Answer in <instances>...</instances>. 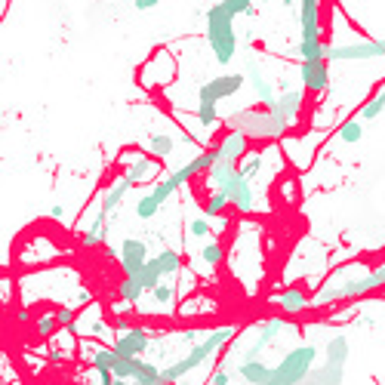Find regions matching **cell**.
I'll use <instances>...</instances> for the list:
<instances>
[{
	"label": "cell",
	"mask_w": 385,
	"mask_h": 385,
	"mask_svg": "<svg viewBox=\"0 0 385 385\" xmlns=\"http://www.w3.org/2000/svg\"><path fill=\"white\" fill-rule=\"evenodd\" d=\"M216 164V152L210 148V152H204V154H197L194 161H189L185 167H179V170H173L170 176H167L164 182H157L152 191H148L142 201L136 204V216L139 219H152L154 213H161V206L170 201V194L173 191H179L185 182H191L197 173H204V170H210V167Z\"/></svg>",
	"instance_id": "obj_1"
},
{
	"label": "cell",
	"mask_w": 385,
	"mask_h": 385,
	"mask_svg": "<svg viewBox=\"0 0 385 385\" xmlns=\"http://www.w3.org/2000/svg\"><path fill=\"white\" fill-rule=\"evenodd\" d=\"M247 83V74H219V78H210L197 90V124L204 130H213L216 120H219V102L228 96H238Z\"/></svg>",
	"instance_id": "obj_2"
},
{
	"label": "cell",
	"mask_w": 385,
	"mask_h": 385,
	"mask_svg": "<svg viewBox=\"0 0 385 385\" xmlns=\"http://www.w3.org/2000/svg\"><path fill=\"white\" fill-rule=\"evenodd\" d=\"M206 43L219 65H231L238 53V34H234V16L225 4H213L206 9Z\"/></svg>",
	"instance_id": "obj_3"
},
{
	"label": "cell",
	"mask_w": 385,
	"mask_h": 385,
	"mask_svg": "<svg viewBox=\"0 0 385 385\" xmlns=\"http://www.w3.org/2000/svg\"><path fill=\"white\" fill-rule=\"evenodd\" d=\"M379 287H385V262L376 271H370L367 278L342 280V284H324L315 293L312 305H330V302H342V299H361V296H367V293H373V290H379Z\"/></svg>",
	"instance_id": "obj_4"
},
{
	"label": "cell",
	"mask_w": 385,
	"mask_h": 385,
	"mask_svg": "<svg viewBox=\"0 0 385 385\" xmlns=\"http://www.w3.org/2000/svg\"><path fill=\"white\" fill-rule=\"evenodd\" d=\"M317 349L315 345H299L287 354L278 367H268V382L265 385H302L315 370Z\"/></svg>",
	"instance_id": "obj_5"
},
{
	"label": "cell",
	"mask_w": 385,
	"mask_h": 385,
	"mask_svg": "<svg viewBox=\"0 0 385 385\" xmlns=\"http://www.w3.org/2000/svg\"><path fill=\"white\" fill-rule=\"evenodd\" d=\"M234 336V327H222V330H216L210 339H204L201 345H194V349L185 354L182 361H176V364H170V367L164 370V385H173L176 379H182L185 373H191V370H197L201 367V364L210 358V354H216V349H219V345H225Z\"/></svg>",
	"instance_id": "obj_6"
},
{
	"label": "cell",
	"mask_w": 385,
	"mask_h": 385,
	"mask_svg": "<svg viewBox=\"0 0 385 385\" xmlns=\"http://www.w3.org/2000/svg\"><path fill=\"white\" fill-rule=\"evenodd\" d=\"M382 41H354V43H330L327 46V62H370L382 59Z\"/></svg>",
	"instance_id": "obj_7"
},
{
	"label": "cell",
	"mask_w": 385,
	"mask_h": 385,
	"mask_svg": "<svg viewBox=\"0 0 385 385\" xmlns=\"http://www.w3.org/2000/svg\"><path fill=\"white\" fill-rule=\"evenodd\" d=\"M216 191H225V194H228V201L234 204V210H238V213H253L256 194H253V182H250L241 170H234Z\"/></svg>",
	"instance_id": "obj_8"
},
{
	"label": "cell",
	"mask_w": 385,
	"mask_h": 385,
	"mask_svg": "<svg viewBox=\"0 0 385 385\" xmlns=\"http://www.w3.org/2000/svg\"><path fill=\"white\" fill-rule=\"evenodd\" d=\"M302 99H305L302 90H284L275 105H271V117L278 120V127L284 130V133L293 127V120L299 117V111H302Z\"/></svg>",
	"instance_id": "obj_9"
},
{
	"label": "cell",
	"mask_w": 385,
	"mask_h": 385,
	"mask_svg": "<svg viewBox=\"0 0 385 385\" xmlns=\"http://www.w3.org/2000/svg\"><path fill=\"white\" fill-rule=\"evenodd\" d=\"M247 145H250V136L243 130H231V133L219 136V142L213 145L216 152V161L219 164H238L243 154H247Z\"/></svg>",
	"instance_id": "obj_10"
},
{
	"label": "cell",
	"mask_w": 385,
	"mask_h": 385,
	"mask_svg": "<svg viewBox=\"0 0 385 385\" xmlns=\"http://www.w3.org/2000/svg\"><path fill=\"white\" fill-rule=\"evenodd\" d=\"M148 345H152V339H148V333L142 330V327H127V330L117 333L115 352L127 354V358H142V354L148 352Z\"/></svg>",
	"instance_id": "obj_11"
},
{
	"label": "cell",
	"mask_w": 385,
	"mask_h": 385,
	"mask_svg": "<svg viewBox=\"0 0 385 385\" xmlns=\"http://www.w3.org/2000/svg\"><path fill=\"white\" fill-rule=\"evenodd\" d=\"M145 262H148L145 241L124 238V243H120V265H124V275H127V278H136L139 271L145 268Z\"/></svg>",
	"instance_id": "obj_12"
},
{
	"label": "cell",
	"mask_w": 385,
	"mask_h": 385,
	"mask_svg": "<svg viewBox=\"0 0 385 385\" xmlns=\"http://www.w3.org/2000/svg\"><path fill=\"white\" fill-rule=\"evenodd\" d=\"M299 78H302V87L308 93H324L327 83H330L327 59H321V62H302V65H299Z\"/></svg>",
	"instance_id": "obj_13"
},
{
	"label": "cell",
	"mask_w": 385,
	"mask_h": 385,
	"mask_svg": "<svg viewBox=\"0 0 385 385\" xmlns=\"http://www.w3.org/2000/svg\"><path fill=\"white\" fill-rule=\"evenodd\" d=\"M275 302H278V308L284 315H299V312H305V308L312 305V299H308V293L302 287H287L284 293L275 299Z\"/></svg>",
	"instance_id": "obj_14"
},
{
	"label": "cell",
	"mask_w": 385,
	"mask_h": 385,
	"mask_svg": "<svg viewBox=\"0 0 385 385\" xmlns=\"http://www.w3.org/2000/svg\"><path fill=\"white\" fill-rule=\"evenodd\" d=\"M247 80H250V87L256 90V96H259V102L265 108H271L278 102V93H275V87H271V83L262 78V71H259V65L256 62H250L247 65Z\"/></svg>",
	"instance_id": "obj_15"
},
{
	"label": "cell",
	"mask_w": 385,
	"mask_h": 385,
	"mask_svg": "<svg viewBox=\"0 0 385 385\" xmlns=\"http://www.w3.org/2000/svg\"><path fill=\"white\" fill-rule=\"evenodd\" d=\"M130 189H133V182H130L127 176H124V179H120V182H115V185H111V189H108L105 194H102V204H99V213H96V216H102V219L108 222V216L117 210V204L124 201Z\"/></svg>",
	"instance_id": "obj_16"
},
{
	"label": "cell",
	"mask_w": 385,
	"mask_h": 385,
	"mask_svg": "<svg viewBox=\"0 0 385 385\" xmlns=\"http://www.w3.org/2000/svg\"><path fill=\"white\" fill-rule=\"evenodd\" d=\"M161 170V164L154 161V157H142V154H136V161L133 164H127V179L130 182H145V179H152V176Z\"/></svg>",
	"instance_id": "obj_17"
},
{
	"label": "cell",
	"mask_w": 385,
	"mask_h": 385,
	"mask_svg": "<svg viewBox=\"0 0 385 385\" xmlns=\"http://www.w3.org/2000/svg\"><path fill=\"white\" fill-rule=\"evenodd\" d=\"M278 330H280V321H268V324H265V330L259 333V339L253 342V349L243 354V361H256V354H262L271 342H275V333H278Z\"/></svg>",
	"instance_id": "obj_18"
},
{
	"label": "cell",
	"mask_w": 385,
	"mask_h": 385,
	"mask_svg": "<svg viewBox=\"0 0 385 385\" xmlns=\"http://www.w3.org/2000/svg\"><path fill=\"white\" fill-rule=\"evenodd\" d=\"M145 293H148V290H145L142 284H139L136 278H124V280H120V287H117V296L124 299V302H130V305H136Z\"/></svg>",
	"instance_id": "obj_19"
},
{
	"label": "cell",
	"mask_w": 385,
	"mask_h": 385,
	"mask_svg": "<svg viewBox=\"0 0 385 385\" xmlns=\"http://www.w3.org/2000/svg\"><path fill=\"white\" fill-rule=\"evenodd\" d=\"M154 265H157L161 275H173V271L182 268V256L176 250H164V253H157L154 256Z\"/></svg>",
	"instance_id": "obj_20"
},
{
	"label": "cell",
	"mask_w": 385,
	"mask_h": 385,
	"mask_svg": "<svg viewBox=\"0 0 385 385\" xmlns=\"http://www.w3.org/2000/svg\"><path fill=\"white\" fill-rule=\"evenodd\" d=\"M361 136H364V120L361 117H352V120H345V124L339 127V139L345 145L361 142Z\"/></svg>",
	"instance_id": "obj_21"
},
{
	"label": "cell",
	"mask_w": 385,
	"mask_h": 385,
	"mask_svg": "<svg viewBox=\"0 0 385 385\" xmlns=\"http://www.w3.org/2000/svg\"><path fill=\"white\" fill-rule=\"evenodd\" d=\"M148 145H152V152H154V157H170V152H173V136H167V133H152L148 136Z\"/></svg>",
	"instance_id": "obj_22"
},
{
	"label": "cell",
	"mask_w": 385,
	"mask_h": 385,
	"mask_svg": "<svg viewBox=\"0 0 385 385\" xmlns=\"http://www.w3.org/2000/svg\"><path fill=\"white\" fill-rule=\"evenodd\" d=\"M228 204H231V201H228V194H225V191H210V197H206V204H204L206 219H210V216H222V210H225Z\"/></svg>",
	"instance_id": "obj_23"
},
{
	"label": "cell",
	"mask_w": 385,
	"mask_h": 385,
	"mask_svg": "<svg viewBox=\"0 0 385 385\" xmlns=\"http://www.w3.org/2000/svg\"><path fill=\"white\" fill-rule=\"evenodd\" d=\"M382 111H385V87H382V90H379L370 102H367V105L361 108V120H376V117L382 115Z\"/></svg>",
	"instance_id": "obj_24"
},
{
	"label": "cell",
	"mask_w": 385,
	"mask_h": 385,
	"mask_svg": "<svg viewBox=\"0 0 385 385\" xmlns=\"http://www.w3.org/2000/svg\"><path fill=\"white\" fill-rule=\"evenodd\" d=\"M201 256H204L206 265H219V262L225 259V253H222L219 243H206V247L201 250Z\"/></svg>",
	"instance_id": "obj_25"
},
{
	"label": "cell",
	"mask_w": 385,
	"mask_h": 385,
	"mask_svg": "<svg viewBox=\"0 0 385 385\" xmlns=\"http://www.w3.org/2000/svg\"><path fill=\"white\" fill-rule=\"evenodd\" d=\"M225 9H228L231 16H247L253 13V0H222Z\"/></svg>",
	"instance_id": "obj_26"
},
{
	"label": "cell",
	"mask_w": 385,
	"mask_h": 385,
	"mask_svg": "<svg viewBox=\"0 0 385 385\" xmlns=\"http://www.w3.org/2000/svg\"><path fill=\"white\" fill-rule=\"evenodd\" d=\"M152 299L154 302H161V305H167L173 299V287L170 284H157L154 290H152Z\"/></svg>",
	"instance_id": "obj_27"
},
{
	"label": "cell",
	"mask_w": 385,
	"mask_h": 385,
	"mask_svg": "<svg viewBox=\"0 0 385 385\" xmlns=\"http://www.w3.org/2000/svg\"><path fill=\"white\" fill-rule=\"evenodd\" d=\"M56 324H59V317H50V315H43L41 321H37V333H41V336H53Z\"/></svg>",
	"instance_id": "obj_28"
},
{
	"label": "cell",
	"mask_w": 385,
	"mask_h": 385,
	"mask_svg": "<svg viewBox=\"0 0 385 385\" xmlns=\"http://www.w3.org/2000/svg\"><path fill=\"white\" fill-rule=\"evenodd\" d=\"M189 231L194 234V238H206V234H210V219H191Z\"/></svg>",
	"instance_id": "obj_29"
},
{
	"label": "cell",
	"mask_w": 385,
	"mask_h": 385,
	"mask_svg": "<svg viewBox=\"0 0 385 385\" xmlns=\"http://www.w3.org/2000/svg\"><path fill=\"white\" fill-rule=\"evenodd\" d=\"M231 382V373L228 370H219V373H216V376L210 379V385H228Z\"/></svg>",
	"instance_id": "obj_30"
},
{
	"label": "cell",
	"mask_w": 385,
	"mask_h": 385,
	"mask_svg": "<svg viewBox=\"0 0 385 385\" xmlns=\"http://www.w3.org/2000/svg\"><path fill=\"white\" fill-rule=\"evenodd\" d=\"M56 317H59L62 327H71V324H74V312H71V308H65V312H59Z\"/></svg>",
	"instance_id": "obj_31"
},
{
	"label": "cell",
	"mask_w": 385,
	"mask_h": 385,
	"mask_svg": "<svg viewBox=\"0 0 385 385\" xmlns=\"http://www.w3.org/2000/svg\"><path fill=\"white\" fill-rule=\"evenodd\" d=\"M157 4H161V0H136V9H142L145 13V9H154Z\"/></svg>",
	"instance_id": "obj_32"
},
{
	"label": "cell",
	"mask_w": 385,
	"mask_h": 385,
	"mask_svg": "<svg viewBox=\"0 0 385 385\" xmlns=\"http://www.w3.org/2000/svg\"><path fill=\"white\" fill-rule=\"evenodd\" d=\"M284 4H296V0H284Z\"/></svg>",
	"instance_id": "obj_33"
},
{
	"label": "cell",
	"mask_w": 385,
	"mask_h": 385,
	"mask_svg": "<svg viewBox=\"0 0 385 385\" xmlns=\"http://www.w3.org/2000/svg\"><path fill=\"white\" fill-rule=\"evenodd\" d=\"M382 46H385V41H382Z\"/></svg>",
	"instance_id": "obj_34"
}]
</instances>
